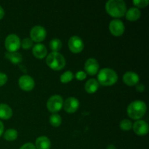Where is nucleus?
<instances>
[{"label":"nucleus","mask_w":149,"mask_h":149,"mask_svg":"<svg viewBox=\"0 0 149 149\" xmlns=\"http://www.w3.org/2000/svg\"><path fill=\"white\" fill-rule=\"evenodd\" d=\"M79 102L76 97H71L66 99L63 104L64 109L68 113H74L78 109Z\"/></svg>","instance_id":"obj_12"},{"label":"nucleus","mask_w":149,"mask_h":149,"mask_svg":"<svg viewBox=\"0 0 149 149\" xmlns=\"http://www.w3.org/2000/svg\"><path fill=\"white\" fill-rule=\"evenodd\" d=\"M133 130L137 135H146L148 132V125L143 120H138L134 123Z\"/></svg>","instance_id":"obj_13"},{"label":"nucleus","mask_w":149,"mask_h":149,"mask_svg":"<svg viewBox=\"0 0 149 149\" xmlns=\"http://www.w3.org/2000/svg\"><path fill=\"white\" fill-rule=\"evenodd\" d=\"M118 80L116 71L111 68H105L100 70L97 75V81L103 86H110L115 84Z\"/></svg>","instance_id":"obj_3"},{"label":"nucleus","mask_w":149,"mask_h":149,"mask_svg":"<svg viewBox=\"0 0 149 149\" xmlns=\"http://www.w3.org/2000/svg\"><path fill=\"white\" fill-rule=\"evenodd\" d=\"M125 25L122 20L119 19H113L109 24V29L111 33L116 36H119L123 34L125 31Z\"/></svg>","instance_id":"obj_9"},{"label":"nucleus","mask_w":149,"mask_h":149,"mask_svg":"<svg viewBox=\"0 0 149 149\" xmlns=\"http://www.w3.org/2000/svg\"><path fill=\"white\" fill-rule=\"evenodd\" d=\"M31 39L36 42H42L46 38L47 31L44 27L41 26H35L31 30Z\"/></svg>","instance_id":"obj_7"},{"label":"nucleus","mask_w":149,"mask_h":149,"mask_svg":"<svg viewBox=\"0 0 149 149\" xmlns=\"http://www.w3.org/2000/svg\"><path fill=\"white\" fill-rule=\"evenodd\" d=\"M63 106V97L58 95L51 96L47 103L48 110L52 113H56V112L59 111L62 109Z\"/></svg>","instance_id":"obj_5"},{"label":"nucleus","mask_w":149,"mask_h":149,"mask_svg":"<svg viewBox=\"0 0 149 149\" xmlns=\"http://www.w3.org/2000/svg\"><path fill=\"white\" fill-rule=\"evenodd\" d=\"M98 81L96 79H89L85 83V85H84L85 90L87 93H90V94L95 93L97 90V89H98Z\"/></svg>","instance_id":"obj_19"},{"label":"nucleus","mask_w":149,"mask_h":149,"mask_svg":"<svg viewBox=\"0 0 149 149\" xmlns=\"http://www.w3.org/2000/svg\"><path fill=\"white\" fill-rule=\"evenodd\" d=\"M107 149H116V148L114 147V146L110 145L107 147Z\"/></svg>","instance_id":"obj_34"},{"label":"nucleus","mask_w":149,"mask_h":149,"mask_svg":"<svg viewBox=\"0 0 149 149\" xmlns=\"http://www.w3.org/2000/svg\"><path fill=\"white\" fill-rule=\"evenodd\" d=\"M49 47L53 52H58L62 47V42L59 39H53L49 42Z\"/></svg>","instance_id":"obj_22"},{"label":"nucleus","mask_w":149,"mask_h":149,"mask_svg":"<svg viewBox=\"0 0 149 149\" xmlns=\"http://www.w3.org/2000/svg\"><path fill=\"white\" fill-rule=\"evenodd\" d=\"M148 0H134L133 4L138 7H145L148 4ZM137 7V8H138Z\"/></svg>","instance_id":"obj_27"},{"label":"nucleus","mask_w":149,"mask_h":149,"mask_svg":"<svg viewBox=\"0 0 149 149\" xmlns=\"http://www.w3.org/2000/svg\"><path fill=\"white\" fill-rule=\"evenodd\" d=\"M75 77L78 80H83L87 77V74H86V73L84 72V71H78V72L76 74Z\"/></svg>","instance_id":"obj_28"},{"label":"nucleus","mask_w":149,"mask_h":149,"mask_svg":"<svg viewBox=\"0 0 149 149\" xmlns=\"http://www.w3.org/2000/svg\"><path fill=\"white\" fill-rule=\"evenodd\" d=\"M139 76L133 71H127L124 74L123 81L127 85L134 86L138 84L139 81Z\"/></svg>","instance_id":"obj_14"},{"label":"nucleus","mask_w":149,"mask_h":149,"mask_svg":"<svg viewBox=\"0 0 149 149\" xmlns=\"http://www.w3.org/2000/svg\"><path fill=\"white\" fill-rule=\"evenodd\" d=\"M32 52L33 55H34L36 58H39V59H42L45 58L47 54V49L46 47L42 44H36L33 46V49H32Z\"/></svg>","instance_id":"obj_15"},{"label":"nucleus","mask_w":149,"mask_h":149,"mask_svg":"<svg viewBox=\"0 0 149 149\" xmlns=\"http://www.w3.org/2000/svg\"><path fill=\"white\" fill-rule=\"evenodd\" d=\"M68 47L71 52L74 53H79L84 49V42L82 39L77 36H71L68 40Z\"/></svg>","instance_id":"obj_8"},{"label":"nucleus","mask_w":149,"mask_h":149,"mask_svg":"<svg viewBox=\"0 0 149 149\" xmlns=\"http://www.w3.org/2000/svg\"><path fill=\"white\" fill-rule=\"evenodd\" d=\"M62 119L61 116L58 113H53L49 117V123L54 127H59L61 125Z\"/></svg>","instance_id":"obj_23"},{"label":"nucleus","mask_w":149,"mask_h":149,"mask_svg":"<svg viewBox=\"0 0 149 149\" xmlns=\"http://www.w3.org/2000/svg\"><path fill=\"white\" fill-rule=\"evenodd\" d=\"M4 138L7 141H13L17 139V132L14 129H9L4 132Z\"/></svg>","instance_id":"obj_21"},{"label":"nucleus","mask_w":149,"mask_h":149,"mask_svg":"<svg viewBox=\"0 0 149 149\" xmlns=\"http://www.w3.org/2000/svg\"><path fill=\"white\" fill-rule=\"evenodd\" d=\"M46 63L48 66L55 71L63 69L65 65V59L59 52H52L47 55Z\"/></svg>","instance_id":"obj_4"},{"label":"nucleus","mask_w":149,"mask_h":149,"mask_svg":"<svg viewBox=\"0 0 149 149\" xmlns=\"http://www.w3.org/2000/svg\"><path fill=\"white\" fill-rule=\"evenodd\" d=\"M5 58L7 60L10 61L11 63L14 64L20 63L22 61H23V56L21 54L18 53V52H7L5 53Z\"/></svg>","instance_id":"obj_20"},{"label":"nucleus","mask_w":149,"mask_h":149,"mask_svg":"<svg viewBox=\"0 0 149 149\" xmlns=\"http://www.w3.org/2000/svg\"><path fill=\"white\" fill-rule=\"evenodd\" d=\"M36 149H50L51 142L46 136H40L36 140Z\"/></svg>","instance_id":"obj_16"},{"label":"nucleus","mask_w":149,"mask_h":149,"mask_svg":"<svg viewBox=\"0 0 149 149\" xmlns=\"http://www.w3.org/2000/svg\"><path fill=\"white\" fill-rule=\"evenodd\" d=\"M7 81V76L4 73L0 72V87L6 84Z\"/></svg>","instance_id":"obj_29"},{"label":"nucleus","mask_w":149,"mask_h":149,"mask_svg":"<svg viewBox=\"0 0 149 149\" xmlns=\"http://www.w3.org/2000/svg\"><path fill=\"white\" fill-rule=\"evenodd\" d=\"M74 78V74L71 71H67L64 72L62 75L61 76V81L62 83H68L71 81Z\"/></svg>","instance_id":"obj_24"},{"label":"nucleus","mask_w":149,"mask_h":149,"mask_svg":"<svg viewBox=\"0 0 149 149\" xmlns=\"http://www.w3.org/2000/svg\"><path fill=\"white\" fill-rule=\"evenodd\" d=\"M136 90L137 91L140 92V93H142L145 90V86L143 84H138L136 86Z\"/></svg>","instance_id":"obj_31"},{"label":"nucleus","mask_w":149,"mask_h":149,"mask_svg":"<svg viewBox=\"0 0 149 149\" xmlns=\"http://www.w3.org/2000/svg\"><path fill=\"white\" fill-rule=\"evenodd\" d=\"M146 103L141 100H135L128 106L127 114L132 119H141L146 112Z\"/></svg>","instance_id":"obj_2"},{"label":"nucleus","mask_w":149,"mask_h":149,"mask_svg":"<svg viewBox=\"0 0 149 149\" xmlns=\"http://www.w3.org/2000/svg\"><path fill=\"white\" fill-rule=\"evenodd\" d=\"M4 15V10H3L2 7L0 6V20L3 18Z\"/></svg>","instance_id":"obj_33"},{"label":"nucleus","mask_w":149,"mask_h":149,"mask_svg":"<svg viewBox=\"0 0 149 149\" xmlns=\"http://www.w3.org/2000/svg\"><path fill=\"white\" fill-rule=\"evenodd\" d=\"M19 86L25 91H30L34 87V80L29 75H23L19 79Z\"/></svg>","instance_id":"obj_10"},{"label":"nucleus","mask_w":149,"mask_h":149,"mask_svg":"<svg viewBox=\"0 0 149 149\" xmlns=\"http://www.w3.org/2000/svg\"><path fill=\"white\" fill-rule=\"evenodd\" d=\"M20 45H21L23 49H29L33 45V41L30 38H25L22 40V42H20Z\"/></svg>","instance_id":"obj_26"},{"label":"nucleus","mask_w":149,"mask_h":149,"mask_svg":"<svg viewBox=\"0 0 149 149\" xmlns=\"http://www.w3.org/2000/svg\"><path fill=\"white\" fill-rule=\"evenodd\" d=\"M106 10L113 17H123L127 12L126 3L123 0H109L106 4Z\"/></svg>","instance_id":"obj_1"},{"label":"nucleus","mask_w":149,"mask_h":149,"mask_svg":"<svg viewBox=\"0 0 149 149\" xmlns=\"http://www.w3.org/2000/svg\"><path fill=\"white\" fill-rule=\"evenodd\" d=\"M132 122L129 119H123L120 122V128L125 131H128L132 129Z\"/></svg>","instance_id":"obj_25"},{"label":"nucleus","mask_w":149,"mask_h":149,"mask_svg":"<svg viewBox=\"0 0 149 149\" xmlns=\"http://www.w3.org/2000/svg\"><path fill=\"white\" fill-rule=\"evenodd\" d=\"M20 149H36V148L33 144L31 143H25L24 145L22 146Z\"/></svg>","instance_id":"obj_30"},{"label":"nucleus","mask_w":149,"mask_h":149,"mask_svg":"<svg viewBox=\"0 0 149 149\" xmlns=\"http://www.w3.org/2000/svg\"><path fill=\"white\" fill-rule=\"evenodd\" d=\"M13 116L12 109L5 103H0V119H8Z\"/></svg>","instance_id":"obj_17"},{"label":"nucleus","mask_w":149,"mask_h":149,"mask_svg":"<svg viewBox=\"0 0 149 149\" xmlns=\"http://www.w3.org/2000/svg\"><path fill=\"white\" fill-rule=\"evenodd\" d=\"M99 69V64L95 58H89L84 63V70L90 75L97 74Z\"/></svg>","instance_id":"obj_11"},{"label":"nucleus","mask_w":149,"mask_h":149,"mask_svg":"<svg viewBox=\"0 0 149 149\" xmlns=\"http://www.w3.org/2000/svg\"><path fill=\"white\" fill-rule=\"evenodd\" d=\"M4 132V125H3L2 122L0 121V137L1 136V135L3 134Z\"/></svg>","instance_id":"obj_32"},{"label":"nucleus","mask_w":149,"mask_h":149,"mask_svg":"<svg viewBox=\"0 0 149 149\" xmlns=\"http://www.w3.org/2000/svg\"><path fill=\"white\" fill-rule=\"evenodd\" d=\"M126 18L131 21L138 20L141 17V11L137 7H131L126 12Z\"/></svg>","instance_id":"obj_18"},{"label":"nucleus","mask_w":149,"mask_h":149,"mask_svg":"<svg viewBox=\"0 0 149 149\" xmlns=\"http://www.w3.org/2000/svg\"><path fill=\"white\" fill-rule=\"evenodd\" d=\"M20 47V39L16 34H10L5 39V47L10 52H16Z\"/></svg>","instance_id":"obj_6"}]
</instances>
